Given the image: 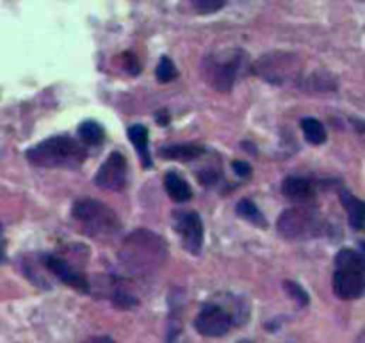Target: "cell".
Segmentation results:
<instances>
[{
	"instance_id": "obj_17",
	"label": "cell",
	"mask_w": 365,
	"mask_h": 343,
	"mask_svg": "<svg viewBox=\"0 0 365 343\" xmlns=\"http://www.w3.org/2000/svg\"><path fill=\"white\" fill-rule=\"evenodd\" d=\"M79 136L84 143L87 145H100L106 138V133H104V127L98 122H93V120H87V122L80 124L79 127Z\"/></svg>"
},
{
	"instance_id": "obj_22",
	"label": "cell",
	"mask_w": 365,
	"mask_h": 343,
	"mask_svg": "<svg viewBox=\"0 0 365 343\" xmlns=\"http://www.w3.org/2000/svg\"><path fill=\"white\" fill-rule=\"evenodd\" d=\"M194 6H196V9H198V11H202V13H212V11H218V9H221L223 6V2H219V0H198V2H194Z\"/></svg>"
},
{
	"instance_id": "obj_8",
	"label": "cell",
	"mask_w": 365,
	"mask_h": 343,
	"mask_svg": "<svg viewBox=\"0 0 365 343\" xmlns=\"http://www.w3.org/2000/svg\"><path fill=\"white\" fill-rule=\"evenodd\" d=\"M94 184L106 191H121L127 184V161L120 152L109 154L94 176Z\"/></svg>"
},
{
	"instance_id": "obj_1",
	"label": "cell",
	"mask_w": 365,
	"mask_h": 343,
	"mask_svg": "<svg viewBox=\"0 0 365 343\" xmlns=\"http://www.w3.org/2000/svg\"><path fill=\"white\" fill-rule=\"evenodd\" d=\"M168 248L157 234L137 229L125 240L120 251V263L134 277H147L155 274L164 265Z\"/></svg>"
},
{
	"instance_id": "obj_5",
	"label": "cell",
	"mask_w": 365,
	"mask_h": 343,
	"mask_svg": "<svg viewBox=\"0 0 365 343\" xmlns=\"http://www.w3.org/2000/svg\"><path fill=\"white\" fill-rule=\"evenodd\" d=\"M245 57L239 50H225L221 54H212L204 61V77L212 88L219 92H230L242 68Z\"/></svg>"
},
{
	"instance_id": "obj_20",
	"label": "cell",
	"mask_w": 365,
	"mask_h": 343,
	"mask_svg": "<svg viewBox=\"0 0 365 343\" xmlns=\"http://www.w3.org/2000/svg\"><path fill=\"white\" fill-rule=\"evenodd\" d=\"M157 79L161 80V83H170V80L177 79L178 72H177V66L173 65V61H171L170 57H162L161 63H159L157 66Z\"/></svg>"
},
{
	"instance_id": "obj_4",
	"label": "cell",
	"mask_w": 365,
	"mask_h": 343,
	"mask_svg": "<svg viewBox=\"0 0 365 343\" xmlns=\"http://www.w3.org/2000/svg\"><path fill=\"white\" fill-rule=\"evenodd\" d=\"M278 233L289 240H309L324 233V224L316 210L297 206L280 215Z\"/></svg>"
},
{
	"instance_id": "obj_16",
	"label": "cell",
	"mask_w": 365,
	"mask_h": 343,
	"mask_svg": "<svg viewBox=\"0 0 365 343\" xmlns=\"http://www.w3.org/2000/svg\"><path fill=\"white\" fill-rule=\"evenodd\" d=\"M128 138H130L132 145L140 154L141 161L144 167H151L150 150H148V129L144 126H132L128 127Z\"/></svg>"
},
{
	"instance_id": "obj_25",
	"label": "cell",
	"mask_w": 365,
	"mask_h": 343,
	"mask_svg": "<svg viewBox=\"0 0 365 343\" xmlns=\"http://www.w3.org/2000/svg\"><path fill=\"white\" fill-rule=\"evenodd\" d=\"M6 261V241L2 238V225H0V265Z\"/></svg>"
},
{
	"instance_id": "obj_6",
	"label": "cell",
	"mask_w": 365,
	"mask_h": 343,
	"mask_svg": "<svg viewBox=\"0 0 365 343\" xmlns=\"http://www.w3.org/2000/svg\"><path fill=\"white\" fill-rule=\"evenodd\" d=\"M232 324H234V315L219 304L204 306L194 320L196 331L207 338H219L226 335Z\"/></svg>"
},
{
	"instance_id": "obj_19",
	"label": "cell",
	"mask_w": 365,
	"mask_h": 343,
	"mask_svg": "<svg viewBox=\"0 0 365 343\" xmlns=\"http://www.w3.org/2000/svg\"><path fill=\"white\" fill-rule=\"evenodd\" d=\"M237 213L239 217L245 218V220L252 222V224L255 225H260V227H266V218H264V215L260 213L259 207H256L249 198H245V200H241V203L237 204Z\"/></svg>"
},
{
	"instance_id": "obj_15",
	"label": "cell",
	"mask_w": 365,
	"mask_h": 343,
	"mask_svg": "<svg viewBox=\"0 0 365 343\" xmlns=\"http://www.w3.org/2000/svg\"><path fill=\"white\" fill-rule=\"evenodd\" d=\"M164 188L166 193L170 195L173 200H177V203H187L189 198L192 197L191 186L178 174H175V172H170L164 177Z\"/></svg>"
},
{
	"instance_id": "obj_27",
	"label": "cell",
	"mask_w": 365,
	"mask_h": 343,
	"mask_svg": "<svg viewBox=\"0 0 365 343\" xmlns=\"http://www.w3.org/2000/svg\"><path fill=\"white\" fill-rule=\"evenodd\" d=\"M239 343H252V342H246V339H245V342H239Z\"/></svg>"
},
{
	"instance_id": "obj_14",
	"label": "cell",
	"mask_w": 365,
	"mask_h": 343,
	"mask_svg": "<svg viewBox=\"0 0 365 343\" xmlns=\"http://www.w3.org/2000/svg\"><path fill=\"white\" fill-rule=\"evenodd\" d=\"M202 154H204V147L198 145V143H180V145L162 147L159 150V156L162 160L170 161H192L200 157Z\"/></svg>"
},
{
	"instance_id": "obj_10",
	"label": "cell",
	"mask_w": 365,
	"mask_h": 343,
	"mask_svg": "<svg viewBox=\"0 0 365 343\" xmlns=\"http://www.w3.org/2000/svg\"><path fill=\"white\" fill-rule=\"evenodd\" d=\"M45 265L50 272H52L56 277H59L64 284L72 286L77 291H82L87 294L89 291V282L86 281L82 274L75 270L68 261H64L63 258H57V255H47Z\"/></svg>"
},
{
	"instance_id": "obj_21",
	"label": "cell",
	"mask_w": 365,
	"mask_h": 343,
	"mask_svg": "<svg viewBox=\"0 0 365 343\" xmlns=\"http://www.w3.org/2000/svg\"><path fill=\"white\" fill-rule=\"evenodd\" d=\"M285 290L292 295V299H296V301L302 302L303 306L309 304V295H307V291L303 290L299 284H294V282H285Z\"/></svg>"
},
{
	"instance_id": "obj_2",
	"label": "cell",
	"mask_w": 365,
	"mask_h": 343,
	"mask_svg": "<svg viewBox=\"0 0 365 343\" xmlns=\"http://www.w3.org/2000/svg\"><path fill=\"white\" fill-rule=\"evenodd\" d=\"M29 163L42 168L57 167H79L86 160V150L68 136H54L39 141L38 145L30 147L25 152Z\"/></svg>"
},
{
	"instance_id": "obj_18",
	"label": "cell",
	"mask_w": 365,
	"mask_h": 343,
	"mask_svg": "<svg viewBox=\"0 0 365 343\" xmlns=\"http://www.w3.org/2000/svg\"><path fill=\"white\" fill-rule=\"evenodd\" d=\"M302 131L305 134L307 141L312 145H321L326 141V131H324L323 124L316 119H303L302 120Z\"/></svg>"
},
{
	"instance_id": "obj_23",
	"label": "cell",
	"mask_w": 365,
	"mask_h": 343,
	"mask_svg": "<svg viewBox=\"0 0 365 343\" xmlns=\"http://www.w3.org/2000/svg\"><path fill=\"white\" fill-rule=\"evenodd\" d=\"M232 167H234L235 174H237V176H241V177H248L249 174H252V167H249L246 161H234V164H232Z\"/></svg>"
},
{
	"instance_id": "obj_24",
	"label": "cell",
	"mask_w": 365,
	"mask_h": 343,
	"mask_svg": "<svg viewBox=\"0 0 365 343\" xmlns=\"http://www.w3.org/2000/svg\"><path fill=\"white\" fill-rule=\"evenodd\" d=\"M123 57H125V68L130 70L132 73L140 72V65H137L136 56H132V54H125Z\"/></svg>"
},
{
	"instance_id": "obj_26",
	"label": "cell",
	"mask_w": 365,
	"mask_h": 343,
	"mask_svg": "<svg viewBox=\"0 0 365 343\" xmlns=\"http://www.w3.org/2000/svg\"><path fill=\"white\" fill-rule=\"evenodd\" d=\"M86 343H116L113 338H107V336H98V338L87 339Z\"/></svg>"
},
{
	"instance_id": "obj_11",
	"label": "cell",
	"mask_w": 365,
	"mask_h": 343,
	"mask_svg": "<svg viewBox=\"0 0 365 343\" xmlns=\"http://www.w3.org/2000/svg\"><path fill=\"white\" fill-rule=\"evenodd\" d=\"M282 191L285 197L299 204L309 203L316 195L314 184L309 179H303V177H287L282 184Z\"/></svg>"
},
{
	"instance_id": "obj_7",
	"label": "cell",
	"mask_w": 365,
	"mask_h": 343,
	"mask_svg": "<svg viewBox=\"0 0 365 343\" xmlns=\"http://www.w3.org/2000/svg\"><path fill=\"white\" fill-rule=\"evenodd\" d=\"M173 227L180 236L182 245L191 254H200L204 245V222L194 211H177L173 215Z\"/></svg>"
},
{
	"instance_id": "obj_12",
	"label": "cell",
	"mask_w": 365,
	"mask_h": 343,
	"mask_svg": "<svg viewBox=\"0 0 365 343\" xmlns=\"http://www.w3.org/2000/svg\"><path fill=\"white\" fill-rule=\"evenodd\" d=\"M340 203H342L344 210H346L347 218H349V224L353 229H365V203L360 198L354 197L349 191H340Z\"/></svg>"
},
{
	"instance_id": "obj_3",
	"label": "cell",
	"mask_w": 365,
	"mask_h": 343,
	"mask_svg": "<svg viewBox=\"0 0 365 343\" xmlns=\"http://www.w3.org/2000/svg\"><path fill=\"white\" fill-rule=\"evenodd\" d=\"M73 218L80 224L84 233L94 238H114L120 233L121 224L118 215L106 204L94 198H80L73 204Z\"/></svg>"
},
{
	"instance_id": "obj_9",
	"label": "cell",
	"mask_w": 365,
	"mask_h": 343,
	"mask_svg": "<svg viewBox=\"0 0 365 343\" xmlns=\"http://www.w3.org/2000/svg\"><path fill=\"white\" fill-rule=\"evenodd\" d=\"M333 291L339 299L351 301L365 294V274L351 270H337L333 275Z\"/></svg>"
},
{
	"instance_id": "obj_13",
	"label": "cell",
	"mask_w": 365,
	"mask_h": 343,
	"mask_svg": "<svg viewBox=\"0 0 365 343\" xmlns=\"http://www.w3.org/2000/svg\"><path fill=\"white\" fill-rule=\"evenodd\" d=\"M337 270H351L358 274H365V245L353 251V248H344L335 258Z\"/></svg>"
}]
</instances>
